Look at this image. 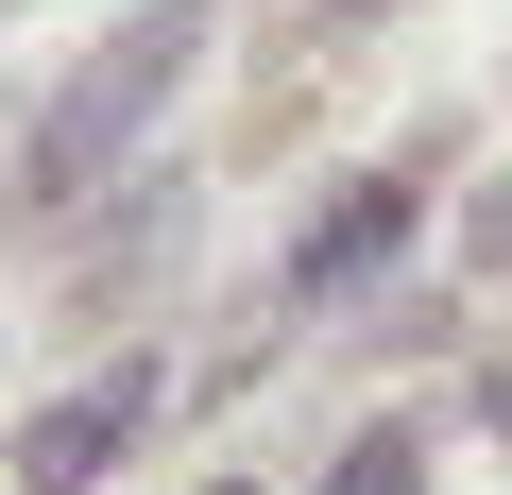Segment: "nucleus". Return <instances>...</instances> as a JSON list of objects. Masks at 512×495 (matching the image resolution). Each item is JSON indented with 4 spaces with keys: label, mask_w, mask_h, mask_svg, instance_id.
<instances>
[{
    "label": "nucleus",
    "mask_w": 512,
    "mask_h": 495,
    "mask_svg": "<svg viewBox=\"0 0 512 495\" xmlns=\"http://www.w3.org/2000/svg\"><path fill=\"white\" fill-rule=\"evenodd\" d=\"M188 35H205V0H154V18H137V35H120V52H103V69H86L69 103H52V120H35V154H18V205H52V222H69V205L103 188V154H120V137H137V120L171 103Z\"/></svg>",
    "instance_id": "f257e3e1"
},
{
    "label": "nucleus",
    "mask_w": 512,
    "mask_h": 495,
    "mask_svg": "<svg viewBox=\"0 0 512 495\" xmlns=\"http://www.w3.org/2000/svg\"><path fill=\"white\" fill-rule=\"evenodd\" d=\"M137 410H154V376L120 359V376H86V393H52L35 427H18V495H103V461L137 444Z\"/></svg>",
    "instance_id": "f03ea898"
},
{
    "label": "nucleus",
    "mask_w": 512,
    "mask_h": 495,
    "mask_svg": "<svg viewBox=\"0 0 512 495\" xmlns=\"http://www.w3.org/2000/svg\"><path fill=\"white\" fill-rule=\"evenodd\" d=\"M376 257H410V188H359V205H325V222L291 239V291L325 308V291H359Z\"/></svg>",
    "instance_id": "7ed1b4c3"
},
{
    "label": "nucleus",
    "mask_w": 512,
    "mask_h": 495,
    "mask_svg": "<svg viewBox=\"0 0 512 495\" xmlns=\"http://www.w3.org/2000/svg\"><path fill=\"white\" fill-rule=\"evenodd\" d=\"M325 495H427V444H410V427H376V444H342V478H325Z\"/></svg>",
    "instance_id": "20e7f679"
},
{
    "label": "nucleus",
    "mask_w": 512,
    "mask_h": 495,
    "mask_svg": "<svg viewBox=\"0 0 512 495\" xmlns=\"http://www.w3.org/2000/svg\"><path fill=\"white\" fill-rule=\"evenodd\" d=\"M478 257H512V188H495V205H478Z\"/></svg>",
    "instance_id": "39448f33"
},
{
    "label": "nucleus",
    "mask_w": 512,
    "mask_h": 495,
    "mask_svg": "<svg viewBox=\"0 0 512 495\" xmlns=\"http://www.w3.org/2000/svg\"><path fill=\"white\" fill-rule=\"evenodd\" d=\"M205 495H256V478H205Z\"/></svg>",
    "instance_id": "423d86ee"
}]
</instances>
